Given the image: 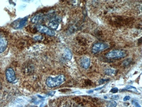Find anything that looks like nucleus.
<instances>
[{"instance_id": "f257e3e1", "label": "nucleus", "mask_w": 142, "mask_h": 107, "mask_svg": "<svg viewBox=\"0 0 142 107\" xmlns=\"http://www.w3.org/2000/svg\"><path fill=\"white\" fill-rule=\"evenodd\" d=\"M66 78L63 75H59L55 78L48 77L46 80V85L49 88L59 86L65 81Z\"/></svg>"}, {"instance_id": "f03ea898", "label": "nucleus", "mask_w": 142, "mask_h": 107, "mask_svg": "<svg viewBox=\"0 0 142 107\" xmlns=\"http://www.w3.org/2000/svg\"><path fill=\"white\" fill-rule=\"evenodd\" d=\"M126 56L125 51L121 50H114L109 52L106 55V58L108 59H118L123 58Z\"/></svg>"}, {"instance_id": "20e7f679", "label": "nucleus", "mask_w": 142, "mask_h": 107, "mask_svg": "<svg viewBox=\"0 0 142 107\" xmlns=\"http://www.w3.org/2000/svg\"><path fill=\"white\" fill-rule=\"evenodd\" d=\"M108 48V45L106 44L102 43H97L95 44H94L93 46H92V51L93 53L96 54L97 53H98L99 51H103Z\"/></svg>"}, {"instance_id": "1a4fd4ad", "label": "nucleus", "mask_w": 142, "mask_h": 107, "mask_svg": "<svg viewBox=\"0 0 142 107\" xmlns=\"http://www.w3.org/2000/svg\"><path fill=\"white\" fill-rule=\"evenodd\" d=\"M27 21V17H25L23 19H20L18 21V22H14V27H17L16 29H21L26 25Z\"/></svg>"}, {"instance_id": "4468645a", "label": "nucleus", "mask_w": 142, "mask_h": 107, "mask_svg": "<svg viewBox=\"0 0 142 107\" xmlns=\"http://www.w3.org/2000/svg\"><path fill=\"white\" fill-rule=\"evenodd\" d=\"M133 104L136 107H142L141 105H140V104H139L138 101L136 100H133Z\"/></svg>"}, {"instance_id": "9b49d317", "label": "nucleus", "mask_w": 142, "mask_h": 107, "mask_svg": "<svg viewBox=\"0 0 142 107\" xmlns=\"http://www.w3.org/2000/svg\"><path fill=\"white\" fill-rule=\"evenodd\" d=\"M64 56L67 60H71L72 59V53L69 49H66L64 51Z\"/></svg>"}, {"instance_id": "6ab92c4d", "label": "nucleus", "mask_w": 142, "mask_h": 107, "mask_svg": "<svg viewBox=\"0 0 142 107\" xmlns=\"http://www.w3.org/2000/svg\"><path fill=\"white\" fill-rule=\"evenodd\" d=\"M111 98L112 99H118L119 98V96L118 95H113L111 96Z\"/></svg>"}, {"instance_id": "dca6fc26", "label": "nucleus", "mask_w": 142, "mask_h": 107, "mask_svg": "<svg viewBox=\"0 0 142 107\" xmlns=\"http://www.w3.org/2000/svg\"><path fill=\"white\" fill-rule=\"evenodd\" d=\"M108 81V79H102V80H100L99 81V84H103L104 83H106V81Z\"/></svg>"}, {"instance_id": "9d476101", "label": "nucleus", "mask_w": 142, "mask_h": 107, "mask_svg": "<svg viewBox=\"0 0 142 107\" xmlns=\"http://www.w3.org/2000/svg\"><path fill=\"white\" fill-rule=\"evenodd\" d=\"M43 19V15L41 14H38L34 16L32 19V23H38V22L41 21Z\"/></svg>"}, {"instance_id": "6e6552de", "label": "nucleus", "mask_w": 142, "mask_h": 107, "mask_svg": "<svg viewBox=\"0 0 142 107\" xmlns=\"http://www.w3.org/2000/svg\"><path fill=\"white\" fill-rule=\"evenodd\" d=\"M7 46V41L6 39L0 36V53H3L5 50Z\"/></svg>"}, {"instance_id": "7ed1b4c3", "label": "nucleus", "mask_w": 142, "mask_h": 107, "mask_svg": "<svg viewBox=\"0 0 142 107\" xmlns=\"http://www.w3.org/2000/svg\"><path fill=\"white\" fill-rule=\"evenodd\" d=\"M36 28L38 31L41 32V33L48 35L49 36H53L55 35V32H54L53 30H52L49 27L42 25H37L36 26Z\"/></svg>"}, {"instance_id": "39448f33", "label": "nucleus", "mask_w": 142, "mask_h": 107, "mask_svg": "<svg viewBox=\"0 0 142 107\" xmlns=\"http://www.w3.org/2000/svg\"><path fill=\"white\" fill-rule=\"evenodd\" d=\"M6 76L7 81L9 83H12L16 79V74L13 69L11 68H7L6 70Z\"/></svg>"}, {"instance_id": "412c9836", "label": "nucleus", "mask_w": 142, "mask_h": 107, "mask_svg": "<svg viewBox=\"0 0 142 107\" xmlns=\"http://www.w3.org/2000/svg\"><path fill=\"white\" fill-rule=\"evenodd\" d=\"M0 88H1V84H0Z\"/></svg>"}, {"instance_id": "f8f14e48", "label": "nucleus", "mask_w": 142, "mask_h": 107, "mask_svg": "<svg viewBox=\"0 0 142 107\" xmlns=\"http://www.w3.org/2000/svg\"><path fill=\"white\" fill-rule=\"evenodd\" d=\"M117 105V103L116 101L112 100L109 101L107 104V107H116Z\"/></svg>"}, {"instance_id": "a211bd4d", "label": "nucleus", "mask_w": 142, "mask_h": 107, "mask_svg": "<svg viewBox=\"0 0 142 107\" xmlns=\"http://www.w3.org/2000/svg\"><path fill=\"white\" fill-rule=\"evenodd\" d=\"M130 98H131L130 96H126L124 97V98L123 99V100H124V101H127V100H129V99H130Z\"/></svg>"}, {"instance_id": "aec40b11", "label": "nucleus", "mask_w": 142, "mask_h": 107, "mask_svg": "<svg viewBox=\"0 0 142 107\" xmlns=\"http://www.w3.org/2000/svg\"><path fill=\"white\" fill-rule=\"evenodd\" d=\"M92 92H93V90H89L88 91V93H92Z\"/></svg>"}, {"instance_id": "0eeeda50", "label": "nucleus", "mask_w": 142, "mask_h": 107, "mask_svg": "<svg viewBox=\"0 0 142 107\" xmlns=\"http://www.w3.org/2000/svg\"><path fill=\"white\" fill-rule=\"evenodd\" d=\"M91 60L90 59L87 57H84V58H82L80 60V65L84 69L88 68L90 66Z\"/></svg>"}, {"instance_id": "423d86ee", "label": "nucleus", "mask_w": 142, "mask_h": 107, "mask_svg": "<svg viewBox=\"0 0 142 107\" xmlns=\"http://www.w3.org/2000/svg\"><path fill=\"white\" fill-rule=\"evenodd\" d=\"M59 21H59V18L54 17V18H53L52 20H51V21L49 22L48 26L50 27V29L52 30H57L59 25Z\"/></svg>"}, {"instance_id": "ddd939ff", "label": "nucleus", "mask_w": 142, "mask_h": 107, "mask_svg": "<svg viewBox=\"0 0 142 107\" xmlns=\"http://www.w3.org/2000/svg\"><path fill=\"white\" fill-rule=\"evenodd\" d=\"M106 74L109 76H112L116 74V71L113 69H107L106 71Z\"/></svg>"}, {"instance_id": "2eb2a0df", "label": "nucleus", "mask_w": 142, "mask_h": 107, "mask_svg": "<svg viewBox=\"0 0 142 107\" xmlns=\"http://www.w3.org/2000/svg\"><path fill=\"white\" fill-rule=\"evenodd\" d=\"M118 91V89L117 88H114L113 89H111V92L112 93H117Z\"/></svg>"}, {"instance_id": "f3484780", "label": "nucleus", "mask_w": 142, "mask_h": 107, "mask_svg": "<svg viewBox=\"0 0 142 107\" xmlns=\"http://www.w3.org/2000/svg\"><path fill=\"white\" fill-rule=\"evenodd\" d=\"M42 38V37L41 36H37L36 37H34V39H36V40H41Z\"/></svg>"}]
</instances>
